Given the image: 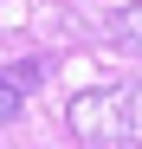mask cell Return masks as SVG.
<instances>
[{
    "instance_id": "cell-2",
    "label": "cell",
    "mask_w": 142,
    "mask_h": 149,
    "mask_svg": "<svg viewBox=\"0 0 142 149\" xmlns=\"http://www.w3.org/2000/svg\"><path fill=\"white\" fill-rule=\"evenodd\" d=\"M103 26H110V45H123V52L142 58V0H136V7H116Z\"/></svg>"
},
{
    "instance_id": "cell-1",
    "label": "cell",
    "mask_w": 142,
    "mask_h": 149,
    "mask_svg": "<svg viewBox=\"0 0 142 149\" xmlns=\"http://www.w3.org/2000/svg\"><path fill=\"white\" fill-rule=\"evenodd\" d=\"M65 123H71V136L84 149H142V78L136 84L78 91Z\"/></svg>"
},
{
    "instance_id": "cell-3",
    "label": "cell",
    "mask_w": 142,
    "mask_h": 149,
    "mask_svg": "<svg viewBox=\"0 0 142 149\" xmlns=\"http://www.w3.org/2000/svg\"><path fill=\"white\" fill-rule=\"evenodd\" d=\"M19 97H26V91H19V84H7V78H0V123H13V117H19Z\"/></svg>"
},
{
    "instance_id": "cell-4",
    "label": "cell",
    "mask_w": 142,
    "mask_h": 149,
    "mask_svg": "<svg viewBox=\"0 0 142 149\" xmlns=\"http://www.w3.org/2000/svg\"><path fill=\"white\" fill-rule=\"evenodd\" d=\"M0 78H7V84H19V91H32V84H39V58H32V65H13V71H0Z\"/></svg>"
}]
</instances>
